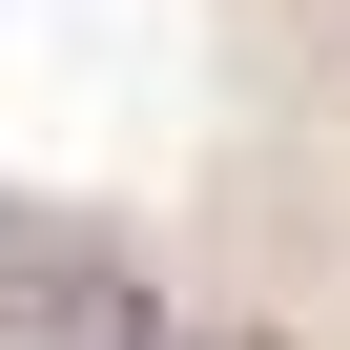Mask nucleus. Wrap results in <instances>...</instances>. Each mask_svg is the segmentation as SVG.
<instances>
[{"instance_id": "2", "label": "nucleus", "mask_w": 350, "mask_h": 350, "mask_svg": "<svg viewBox=\"0 0 350 350\" xmlns=\"http://www.w3.org/2000/svg\"><path fill=\"white\" fill-rule=\"evenodd\" d=\"M165 350H288V329H165Z\"/></svg>"}, {"instance_id": "1", "label": "nucleus", "mask_w": 350, "mask_h": 350, "mask_svg": "<svg viewBox=\"0 0 350 350\" xmlns=\"http://www.w3.org/2000/svg\"><path fill=\"white\" fill-rule=\"evenodd\" d=\"M0 350H165V288H144L103 227L0 206Z\"/></svg>"}]
</instances>
